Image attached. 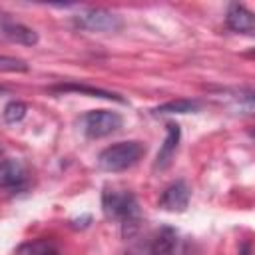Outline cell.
I'll list each match as a JSON object with an SVG mask.
<instances>
[{
    "label": "cell",
    "instance_id": "1",
    "mask_svg": "<svg viewBox=\"0 0 255 255\" xmlns=\"http://www.w3.org/2000/svg\"><path fill=\"white\" fill-rule=\"evenodd\" d=\"M102 209L108 219L122 223L124 235H131L139 225V205L131 191L106 187L102 193Z\"/></svg>",
    "mask_w": 255,
    "mask_h": 255
},
{
    "label": "cell",
    "instance_id": "2",
    "mask_svg": "<svg viewBox=\"0 0 255 255\" xmlns=\"http://www.w3.org/2000/svg\"><path fill=\"white\" fill-rule=\"evenodd\" d=\"M145 155V145L141 141H118L114 145H108L98 155V165L104 171H124L131 165H135Z\"/></svg>",
    "mask_w": 255,
    "mask_h": 255
},
{
    "label": "cell",
    "instance_id": "3",
    "mask_svg": "<svg viewBox=\"0 0 255 255\" xmlns=\"http://www.w3.org/2000/svg\"><path fill=\"white\" fill-rule=\"evenodd\" d=\"M122 124H124L122 116L112 110H92L82 118V129L90 139L112 135L122 128Z\"/></svg>",
    "mask_w": 255,
    "mask_h": 255
},
{
    "label": "cell",
    "instance_id": "4",
    "mask_svg": "<svg viewBox=\"0 0 255 255\" xmlns=\"http://www.w3.org/2000/svg\"><path fill=\"white\" fill-rule=\"evenodd\" d=\"M74 22L78 28L90 32H118L124 26L122 18L106 8H86L74 16Z\"/></svg>",
    "mask_w": 255,
    "mask_h": 255
},
{
    "label": "cell",
    "instance_id": "5",
    "mask_svg": "<svg viewBox=\"0 0 255 255\" xmlns=\"http://www.w3.org/2000/svg\"><path fill=\"white\" fill-rule=\"evenodd\" d=\"M189 197H191V189L189 185L179 179V181H173L171 185H167L159 197V207L165 209V211H185L187 205H189Z\"/></svg>",
    "mask_w": 255,
    "mask_h": 255
},
{
    "label": "cell",
    "instance_id": "6",
    "mask_svg": "<svg viewBox=\"0 0 255 255\" xmlns=\"http://www.w3.org/2000/svg\"><path fill=\"white\" fill-rule=\"evenodd\" d=\"M0 34H2L6 40L14 42V44H24V46H34V44H38V34H36L30 26L12 20V18H8L6 14H0Z\"/></svg>",
    "mask_w": 255,
    "mask_h": 255
},
{
    "label": "cell",
    "instance_id": "7",
    "mask_svg": "<svg viewBox=\"0 0 255 255\" xmlns=\"http://www.w3.org/2000/svg\"><path fill=\"white\" fill-rule=\"evenodd\" d=\"M179 137H181V129L177 124H167V135H165V141L163 145L159 147L157 151V157H155V163H153V169H165L175 151H177V145H179Z\"/></svg>",
    "mask_w": 255,
    "mask_h": 255
},
{
    "label": "cell",
    "instance_id": "8",
    "mask_svg": "<svg viewBox=\"0 0 255 255\" xmlns=\"http://www.w3.org/2000/svg\"><path fill=\"white\" fill-rule=\"evenodd\" d=\"M26 181V167L20 159H4L0 161V187L16 189Z\"/></svg>",
    "mask_w": 255,
    "mask_h": 255
},
{
    "label": "cell",
    "instance_id": "9",
    "mask_svg": "<svg viewBox=\"0 0 255 255\" xmlns=\"http://www.w3.org/2000/svg\"><path fill=\"white\" fill-rule=\"evenodd\" d=\"M227 26L233 32H243V34H253L255 32V16L241 4H231L225 16Z\"/></svg>",
    "mask_w": 255,
    "mask_h": 255
},
{
    "label": "cell",
    "instance_id": "10",
    "mask_svg": "<svg viewBox=\"0 0 255 255\" xmlns=\"http://www.w3.org/2000/svg\"><path fill=\"white\" fill-rule=\"evenodd\" d=\"M175 245H177V231L165 225L153 235L147 247V255H173Z\"/></svg>",
    "mask_w": 255,
    "mask_h": 255
},
{
    "label": "cell",
    "instance_id": "11",
    "mask_svg": "<svg viewBox=\"0 0 255 255\" xmlns=\"http://www.w3.org/2000/svg\"><path fill=\"white\" fill-rule=\"evenodd\" d=\"M14 255H60V251L50 239H34L22 243Z\"/></svg>",
    "mask_w": 255,
    "mask_h": 255
},
{
    "label": "cell",
    "instance_id": "12",
    "mask_svg": "<svg viewBox=\"0 0 255 255\" xmlns=\"http://www.w3.org/2000/svg\"><path fill=\"white\" fill-rule=\"evenodd\" d=\"M199 108H201V104L197 100L179 98V100H171V102L157 106L153 112L155 114H189V112H197Z\"/></svg>",
    "mask_w": 255,
    "mask_h": 255
},
{
    "label": "cell",
    "instance_id": "13",
    "mask_svg": "<svg viewBox=\"0 0 255 255\" xmlns=\"http://www.w3.org/2000/svg\"><path fill=\"white\" fill-rule=\"evenodd\" d=\"M54 90L60 92H82V94H90V96H98V98H106V100H116V102H124L118 94L100 90V88H88V86H76V84H68V86H56Z\"/></svg>",
    "mask_w": 255,
    "mask_h": 255
},
{
    "label": "cell",
    "instance_id": "14",
    "mask_svg": "<svg viewBox=\"0 0 255 255\" xmlns=\"http://www.w3.org/2000/svg\"><path fill=\"white\" fill-rule=\"evenodd\" d=\"M26 112H28L26 104L20 102V100H14V102H8V104H6L2 116H4V122H8V124H16V122L24 120Z\"/></svg>",
    "mask_w": 255,
    "mask_h": 255
},
{
    "label": "cell",
    "instance_id": "15",
    "mask_svg": "<svg viewBox=\"0 0 255 255\" xmlns=\"http://www.w3.org/2000/svg\"><path fill=\"white\" fill-rule=\"evenodd\" d=\"M28 64L12 56H0V72H26Z\"/></svg>",
    "mask_w": 255,
    "mask_h": 255
},
{
    "label": "cell",
    "instance_id": "16",
    "mask_svg": "<svg viewBox=\"0 0 255 255\" xmlns=\"http://www.w3.org/2000/svg\"><path fill=\"white\" fill-rule=\"evenodd\" d=\"M239 255H251V243H249V241H245V243L241 245V249H239Z\"/></svg>",
    "mask_w": 255,
    "mask_h": 255
},
{
    "label": "cell",
    "instance_id": "17",
    "mask_svg": "<svg viewBox=\"0 0 255 255\" xmlns=\"http://www.w3.org/2000/svg\"><path fill=\"white\" fill-rule=\"evenodd\" d=\"M0 92H4V88H0Z\"/></svg>",
    "mask_w": 255,
    "mask_h": 255
}]
</instances>
